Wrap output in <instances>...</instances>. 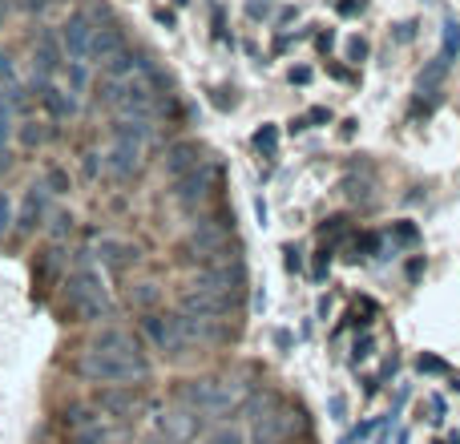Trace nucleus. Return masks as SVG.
<instances>
[{
  "instance_id": "nucleus-1",
  "label": "nucleus",
  "mask_w": 460,
  "mask_h": 444,
  "mask_svg": "<svg viewBox=\"0 0 460 444\" xmlns=\"http://www.w3.org/2000/svg\"><path fill=\"white\" fill-rule=\"evenodd\" d=\"M238 238H234V215L223 210V215L202 218L190 235L178 243V259L182 262H199V267H218V262H234L238 259Z\"/></svg>"
},
{
  "instance_id": "nucleus-2",
  "label": "nucleus",
  "mask_w": 460,
  "mask_h": 444,
  "mask_svg": "<svg viewBox=\"0 0 460 444\" xmlns=\"http://www.w3.org/2000/svg\"><path fill=\"white\" fill-rule=\"evenodd\" d=\"M65 307L73 311V319H77V324H97V319H105L113 311L102 271H97L89 259L77 262V267H73V275L65 279Z\"/></svg>"
},
{
  "instance_id": "nucleus-3",
  "label": "nucleus",
  "mask_w": 460,
  "mask_h": 444,
  "mask_svg": "<svg viewBox=\"0 0 460 444\" xmlns=\"http://www.w3.org/2000/svg\"><path fill=\"white\" fill-rule=\"evenodd\" d=\"M150 360H134V356H118V351H105L89 343L77 356V376L89 384H142L150 380Z\"/></svg>"
},
{
  "instance_id": "nucleus-4",
  "label": "nucleus",
  "mask_w": 460,
  "mask_h": 444,
  "mask_svg": "<svg viewBox=\"0 0 460 444\" xmlns=\"http://www.w3.org/2000/svg\"><path fill=\"white\" fill-rule=\"evenodd\" d=\"M243 396H246V384L238 380H186L178 388V400L190 413H202V416H223L234 404H243Z\"/></svg>"
},
{
  "instance_id": "nucleus-5",
  "label": "nucleus",
  "mask_w": 460,
  "mask_h": 444,
  "mask_svg": "<svg viewBox=\"0 0 460 444\" xmlns=\"http://www.w3.org/2000/svg\"><path fill=\"white\" fill-rule=\"evenodd\" d=\"M254 416H251V437L254 444H283V440H291L295 432L303 429V413L299 408H291V404H279L275 396H262V400H254Z\"/></svg>"
},
{
  "instance_id": "nucleus-6",
  "label": "nucleus",
  "mask_w": 460,
  "mask_h": 444,
  "mask_svg": "<svg viewBox=\"0 0 460 444\" xmlns=\"http://www.w3.org/2000/svg\"><path fill=\"white\" fill-rule=\"evenodd\" d=\"M218 182H223V170H218V162H199V166L186 170L182 178H174V202L182 210L207 207V202L218 194Z\"/></svg>"
},
{
  "instance_id": "nucleus-7",
  "label": "nucleus",
  "mask_w": 460,
  "mask_h": 444,
  "mask_svg": "<svg viewBox=\"0 0 460 444\" xmlns=\"http://www.w3.org/2000/svg\"><path fill=\"white\" fill-rule=\"evenodd\" d=\"M186 287H199V291H210V295H223L238 307L246 295V267L243 259L234 262H218V267H199V275L190 279Z\"/></svg>"
},
{
  "instance_id": "nucleus-8",
  "label": "nucleus",
  "mask_w": 460,
  "mask_h": 444,
  "mask_svg": "<svg viewBox=\"0 0 460 444\" xmlns=\"http://www.w3.org/2000/svg\"><path fill=\"white\" fill-rule=\"evenodd\" d=\"M142 335L150 340L154 351H162V356H182L186 348H190V340H186L182 332V319H178V311H146L142 315Z\"/></svg>"
},
{
  "instance_id": "nucleus-9",
  "label": "nucleus",
  "mask_w": 460,
  "mask_h": 444,
  "mask_svg": "<svg viewBox=\"0 0 460 444\" xmlns=\"http://www.w3.org/2000/svg\"><path fill=\"white\" fill-rule=\"evenodd\" d=\"M142 404L146 400L134 384H105V388L93 392V408L105 413L110 421H134V416L142 413Z\"/></svg>"
},
{
  "instance_id": "nucleus-10",
  "label": "nucleus",
  "mask_w": 460,
  "mask_h": 444,
  "mask_svg": "<svg viewBox=\"0 0 460 444\" xmlns=\"http://www.w3.org/2000/svg\"><path fill=\"white\" fill-rule=\"evenodd\" d=\"M65 432H69V444H113V424L93 416V408H73L65 413Z\"/></svg>"
},
{
  "instance_id": "nucleus-11",
  "label": "nucleus",
  "mask_w": 460,
  "mask_h": 444,
  "mask_svg": "<svg viewBox=\"0 0 460 444\" xmlns=\"http://www.w3.org/2000/svg\"><path fill=\"white\" fill-rule=\"evenodd\" d=\"M178 311L190 319H230V311H238V307L230 299H223V295L199 291V287H182V291H178Z\"/></svg>"
},
{
  "instance_id": "nucleus-12",
  "label": "nucleus",
  "mask_w": 460,
  "mask_h": 444,
  "mask_svg": "<svg viewBox=\"0 0 460 444\" xmlns=\"http://www.w3.org/2000/svg\"><path fill=\"white\" fill-rule=\"evenodd\" d=\"M93 16L89 13H69V21L61 24V49L65 61H89V45H93Z\"/></svg>"
},
{
  "instance_id": "nucleus-13",
  "label": "nucleus",
  "mask_w": 460,
  "mask_h": 444,
  "mask_svg": "<svg viewBox=\"0 0 460 444\" xmlns=\"http://www.w3.org/2000/svg\"><path fill=\"white\" fill-rule=\"evenodd\" d=\"M142 150L146 146L126 142V138H110V150H105V174L118 178V182H129L142 166Z\"/></svg>"
},
{
  "instance_id": "nucleus-14",
  "label": "nucleus",
  "mask_w": 460,
  "mask_h": 444,
  "mask_svg": "<svg viewBox=\"0 0 460 444\" xmlns=\"http://www.w3.org/2000/svg\"><path fill=\"white\" fill-rule=\"evenodd\" d=\"M32 93L40 97L45 113H49V118H57V121H65V118H73V113H77V97H73L65 85H57L53 77H32Z\"/></svg>"
},
{
  "instance_id": "nucleus-15",
  "label": "nucleus",
  "mask_w": 460,
  "mask_h": 444,
  "mask_svg": "<svg viewBox=\"0 0 460 444\" xmlns=\"http://www.w3.org/2000/svg\"><path fill=\"white\" fill-rule=\"evenodd\" d=\"M32 57H37V77H53V73L65 69V49H61V32L40 29L37 45H32Z\"/></svg>"
},
{
  "instance_id": "nucleus-16",
  "label": "nucleus",
  "mask_w": 460,
  "mask_h": 444,
  "mask_svg": "<svg viewBox=\"0 0 460 444\" xmlns=\"http://www.w3.org/2000/svg\"><path fill=\"white\" fill-rule=\"evenodd\" d=\"M45 215H49V186L45 182L29 186V194H24V202H21V218H16L21 226H16V230H21V235H32Z\"/></svg>"
},
{
  "instance_id": "nucleus-17",
  "label": "nucleus",
  "mask_w": 460,
  "mask_h": 444,
  "mask_svg": "<svg viewBox=\"0 0 460 444\" xmlns=\"http://www.w3.org/2000/svg\"><path fill=\"white\" fill-rule=\"evenodd\" d=\"M97 259H102V267H110V271H126L142 259V251L121 243V238H102V243H97Z\"/></svg>"
},
{
  "instance_id": "nucleus-18",
  "label": "nucleus",
  "mask_w": 460,
  "mask_h": 444,
  "mask_svg": "<svg viewBox=\"0 0 460 444\" xmlns=\"http://www.w3.org/2000/svg\"><path fill=\"white\" fill-rule=\"evenodd\" d=\"M199 162H207V158H202V146L199 142H174L166 150V174L170 178H182L186 170H194Z\"/></svg>"
},
{
  "instance_id": "nucleus-19",
  "label": "nucleus",
  "mask_w": 460,
  "mask_h": 444,
  "mask_svg": "<svg viewBox=\"0 0 460 444\" xmlns=\"http://www.w3.org/2000/svg\"><path fill=\"white\" fill-rule=\"evenodd\" d=\"M121 45H126V37H121L118 24H97V29H93V45H89V61H102L105 65Z\"/></svg>"
},
{
  "instance_id": "nucleus-20",
  "label": "nucleus",
  "mask_w": 460,
  "mask_h": 444,
  "mask_svg": "<svg viewBox=\"0 0 460 444\" xmlns=\"http://www.w3.org/2000/svg\"><path fill=\"white\" fill-rule=\"evenodd\" d=\"M150 134H154L150 118H113L110 126V138H126V142H137V146L150 142Z\"/></svg>"
},
{
  "instance_id": "nucleus-21",
  "label": "nucleus",
  "mask_w": 460,
  "mask_h": 444,
  "mask_svg": "<svg viewBox=\"0 0 460 444\" xmlns=\"http://www.w3.org/2000/svg\"><path fill=\"white\" fill-rule=\"evenodd\" d=\"M445 73H448V61H429V69L420 73V81H416V93H437L440 89V81H445Z\"/></svg>"
},
{
  "instance_id": "nucleus-22",
  "label": "nucleus",
  "mask_w": 460,
  "mask_h": 444,
  "mask_svg": "<svg viewBox=\"0 0 460 444\" xmlns=\"http://www.w3.org/2000/svg\"><path fill=\"white\" fill-rule=\"evenodd\" d=\"M65 89H69L73 97H81L89 89V69L85 61H65Z\"/></svg>"
},
{
  "instance_id": "nucleus-23",
  "label": "nucleus",
  "mask_w": 460,
  "mask_h": 444,
  "mask_svg": "<svg viewBox=\"0 0 460 444\" xmlns=\"http://www.w3.org/2000/svg\"><path fill=\"white\" fill-rule=\"evenodd\" d=\"M460 57V21H445V32H440V61L453 65Z\"/></svg>"
},
{
  "instance_id": "nucleus-24",
  "label": "nucleus",
  "mask_w": 460,
  "mask_h": 444,
  "mask_svg": "<svg viewBox=\"0 0 460 444\" xmlns=\"http://www.w3.org/2000/svg\"><path fill=\"white\" fill-rule=\"evenodd\" d=\"M16 138H21L24 150H37V146H45V129H40L37 121H16Z\"/></svg>"
},
{
  "instance_id": "nucleus-25",
  "label": "nucleus",
  "mask_w": 460,
  "mask_h": 444,
  "mask_svg": "<svg viewBox=\"0 0 460 444\" xmlns=\"http://www.w3.org/2000/svg\"><path fill=\"white\" fill-rule=\"evenodd\" d=\"M254 150L267 154V158H275V150H279V129H275V126L254 129Z\"/></svg>"
},
{
  "instance_id": "nucleus-26",
  "label": "nucleus",
  "mask_w": 460,
  "mask_h": 444,
  "mask_svg": "<svg viewBox=\"0 0 460 444\" xmlns=\"http://www.w3.org/2000/svg\"><path fill=\"white\" fill-rule=\"evenodd\" d=\"M207 444H246V437H243V429H234V424H223V429L210 432Z\"/></svg>"
},
{
  "instance_id": "nucleus-27",
  "label": "nucleus",
  "mask_w": 460,
  "mask_h": 444,
  "mask_svg": "<svg viewBox=\"0 0 460 444\" xmlns=\"http://www.w3.org/2000/svg\"><path fill=\"white\" fill-rule=\"evenodd\" d=\"M45 186H49V194H69V170L53 166V170L45 174Z\"/></svg>"
},
{
  "instance_id": "nucleus-28",
  "label": "nucleus",
  "mask_w": 460,
  "mask_h": 444,
  "mask_svg": "<svg viewBox=\"0 0 460 444\" xmlns=\"http://www.w3.org/2000/svg\"><path fill=\"white\" fill-rule=\"evenodd\" d=\"M416 368H420L424 376H448V372H453V368H448L440 356H420V360H416Z\"/></svg>"
},
{
  "instance_id": "nucleus-29",
  "label": "nucleus",
  "mask_w": 460,
  "mask_h": 444,
  "mask_svg": "<svg viewBox=\"0 0 460 444\" xmlns=\"http://www.w3.org/2000/svg\"><path fill=\"white\" fill-rule=\"evenodd\" d=\"M13 81H16V61H13V53H8V49H0V89L13 85Z\"/></svg>"
},
{
  "instance_id": "nucleus-30",
  "label": "nucleus",
  "mask_w": 460,
  "mask_h": 444,
  "mask_svg": "<svg viewBox=\"0 0 460 444\" xmlns=\"http://www.w3.org/2000/svg\"><path fill=\"white\" fill-rule=\"evenodd\" d=\"M348 61H351V65H359V61H367V40H364V37H356V40H348Z\"/></svg>"
},
{
  "instance_id": "nucleus-31",
  "label": "nucleus",
  "mask_w": 460,
  "mask_h": 444,
  "mask_svg": "<svg viewBox=\"0 0 460 444\" xmlns=\"http://www.w3.org/2000/svg\"><path fill=\"white\" fill-rule=\"evenodd\" d=\"M73 230V215H53V238H65Z\"/></svg>"
},
{
  "instance_id": "nucleus-32",
  "label": "nucleus",
  "mask_w": 460,
  "mask_h": 444,
  "mask_svg": "<svg viewBox=\"0 0 460 444\" xmlns=\"http://www.w3.org/2000/svg\"><path fill=\"white\" fill-rule=\"evenodd\" d=\"M8 222H13V199H8V194H0V235L8 230Z\"/></svg>"
},
{
  "instance_id": "nucleus-33",
  "label": "nucleus",
  "mask_w": 460,
  "mask_h": 444,
  "mask_svg": "<svg viewBox=\"0 0 460 444\" xmlns=\"http://www.w3.org/2000/svg\"><path fill=\"white\" fill-rule=\"evenodd\" d=\"M367 356H372V335L356 340V351H351V360H356V364H359V360H367Z\"/></svg>"
},
{
  "instance_id": "nucleus-34",
  "label": "nucleus",
  "mask_w": 460,
  "mask_h": 444,
  "mask_svg": "<svg viewBox=\"0 0 460 444\" xmlns=\"http://www.w3.org/2000/svg\"><path fill=\"white\" fill-rule=\"evenodd\" d=\"M367 432H372V424H359V429H351V432H348V437H343L340 444H359V440L367 437Z\"/></svg>"
},
{
  "instance_id": "nucleus-35",
  "label": "nucleus",
  "mask_w": 460,
  "mask_h": 444,
  "mask_svg": "<svg viewBox=\"0 0 460 444\" xmlns=\"http://www.w3.org/2000/svg\"><path fill=\"white\" fill-rule=\"evenodd\" d=\"M396 238H400V243H416V226H412V222H400Z\"/></svg>"
},
{
  "instance_id": "nucleus-36",
  "label": "nucleus",
  "mask_w": 460,
  "mask_h": 444,
  "mask_svg": "<svg viewBox=\"0 0 460 444\" xmlns=\"http://www.w3.org/2000/svg\"><path fill=\"white\" fill-rule=\"evenodd\" d=\"M319 121H332V110H323V105H315V110L307 113V126H319Z\"/></svg>"
},
{
  "instance_id": "nucleus-37",
  "label": "nucleus",
  "mask_w": 460,
  "mask_h": 444,
  "mask_svg": "<svg viewBox=\"0 0 460 444\" xmlns=\"http://www.w3.org/2000/svg\"><path fill=\"white\" fill-rule=\"evenodd\" d=\"M287 271H303V254L299 251H295V246H287Z\"/></svg>"
},
{
  "instance_id": "nucleus-38",
  "label": "nucleus",
  "mask_w": 460,
  "mask_h": 444,
  "mask_svg": "<svg viewBox=\"0 0 460 444\" xmlns=\"http://www.w3.org/2000/svg\"><path fill=\"white\" fill-rule=\"evenodd\" d=\"M343 413H348V400H343V396H332V416H335V421H343Z\"/></svg>"
},
{
  "instance_id": "nucleus-39",
  "label": "nucleus",
  "mask_w": 460,
  "mask_h": 444,
  "mask_svg": "<svg viewBox=\"0 0 460 444\" xmlns=\"http://www.w3.org/2000/svg\"><path fill=\"white\" fill-rule=\"evenodd\" d=\"M307 81H311V69H303V65L291 69V85H307Z\"/></svg>"
},
{
  "instance_id": "nucleus-40",
  "label": "nucleus",
  "mask_w": 460,
  "mask_h": 444,
  "mask_svg": "<svg viewBox=\"0 0 460 444\" xmlns=\"http://www.w3.org/2000/svg\"><path fill=\"white\" fill-rule=\"evenodd\" d=\"M13 166V154H8V142H0V174Z\"/></svg>"
},
{
  "instance_id": "nucleus-41",
  "label": "nucleus",
  "mask_w": 460,
  "mask_h": 444,
  "mask_svg": "<svg viewBox=\"0 0 460 444\" xmlns=\"http://www.w3.org/2000/svg\"><path fill=\"white\" fill-rule=\"evenodd\" d=\"M158 24H166V29H174V24H178V16H174V13H166V8H158Z\"/></svg>"
},
{
  "instance_id": "nucleus-42",
  "label": "nucleus",
  "mask_w": 460,
  "mask_h": 444,
  "mask_svg": "<svg viewBox=\"0 0 460 444\" xmlns=\"http://www.w3.org/2000/svg\"><path fill=\"white\" fill-rule=\"evenodd\" d=\"M287 129H291V134H303V129H311V126H307V118H291Z\"/></svg>"
},
{
  "instance_id": "nucleus-43",
  "label": "nucleus",
  "mask_w": 460,
  "mask_h": 444,
  "mask_svg": "<svg viewBox=\"0 0 460 444\" xmlns=\"http://www.w3.org/2000/svg\"><path fill=\"white\" fill-rule=\"evenodd\" d=\"M412 32H416V24H412V21L400 24V40H412Z\"/></svg>"
},
{
  "instance_id": "nucleus-44",
  "label": "nucleus",
  "mask_w": 460,
  "mask_h": 444,
  "mask_svg": "<svg viewBox=\"0 0 460 444\" xmlns=\"http://www.w3.org/2000/svg\"><path fill=\"white\" fill-rule=\"evenodd\" d=\"M8 13H13V0H0V24L8 21Z\"/></svg>"
},
{
  "instance_id": "nucleus-45",
  "label": "nucleus",
  "mask_w": 460,
  "mask_h": 444,
  "mask_svg": "<svg viewBox=\"0 0 460 444\" xmlns=\"http://www.w3.org/2000/svg\"><path fill=\"white\" fill-rule=\"evenodd\" d=\"M45 4H49V0H24V8H29V13H40Z\"/></svg>"
}]
</instances>
